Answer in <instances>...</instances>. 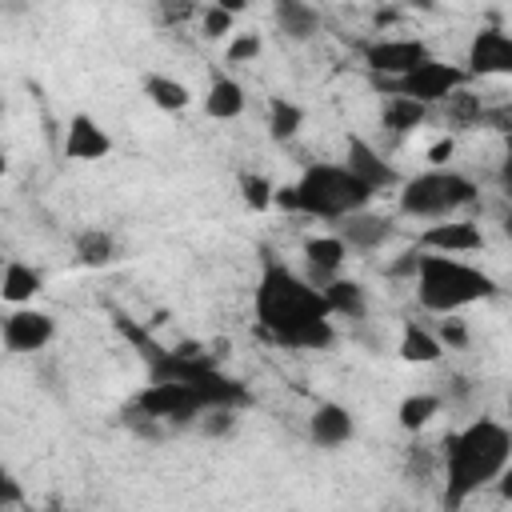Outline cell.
<instances>
[{"instance_id": "obj_1", "label": "cell", "mask_w": 512, "mask_h": 512, "mask_svg": "<svg viewBox=\"0 0 512 512\" xmlns=\"http://www.w3.org/2000/svg\"><path fill=\"white\" fill-rule=\"evenodd\" d=\"M320 288H312L304 276H296L280 260H264V272L256 280V324L284 348H328L332 344V320Z\"/></svg>"}, {"instance_id": "obj_2", "label": "cell", "mask_w": 512, "mask_h": 512, "mask_svg": "<svg viewBox=\"0 0 512 512\" xmlns=\"http://www.w3.org/2000/svg\"><path fill=\"white\" fill-rule=\"evenodd\" d=\"M512 460V432L500 420H472L444 440V508L456 512L468 496L504 476Z\"/></svg>"}, {"instance_id": "obj_3", "label": "cell", "mask_w": 512, "mask_h": 512, "mask_svg": "<svg viewBox=\"0 0 512 512\" xmlns=\"http://www.w3.org/2000/svg\"><path fill=\"white\" fill-rule=\"evenodd\" d=\"M368 200H372V192L344 164H308L296 184L272 192V204H280L288 212L320 216V220H344L352 212H364Z\"/></svg>"}, {"instance_id": "obj_4", "label": "cell", "mask_w": 512, "mask_h": 512, "mask_svg": "<svg viewBox=\"0 0 512 512\" xmlns=\"http://www.w3.org/2000/svg\"><path fill=\"white\" fill-rule=\"evenodd\" d=\"M496 296V280L488 272H480L476 264H464L456 256H432L420 252L416 260V300L420 308L436 312V316H452L476 300Z\"/></svg>"}, {"instance_id": "obj_5", "label": "cell", "mask_w": 512, "mask_h": 512, "mask_svg": "<svg viewBox=\"0 0 512 512\" xmlns=\"http://www.w3.org/2000/svg\"><path fill=\"white\" fill-rule=\"evenodd\" d=\"M476 180L452 168H428L412 180L400 184V212L404 216H424V220H440L452 216L456 208L476 200Z\"/></svg>"}, {"instance_id": "obj_6", "label": "cell", "mask_w": 512, "mask_h": 512, "mask_svg": "<svg viewBox=\"0 0 512 512\" xmlns=\"http://www.w3.org/2000/svg\"><path fill=\"white\" fill-rule=\"evenodd\" d=\"M380 88H384V96H408V100H416V104H440V100H448L456 88H464L468 84V72L464 68H456V64H444V60H424L420 68H412L408 76H400V80H376Z\"/></svg>"}, {"instance_id": "obj_7", "label": "cell", "mask_w": 512, "mask_h": 512, "mask_svg": "<svg viewBox=\"0 0 512 512\" xmlns=\"http://www.w3.org/2000/svg\"><path fill=\"white\" fill-rule=\"evenodd\" d=\"M208 404L188 388V384H168V380H148L136 400H132V412L160 424V420H192L200 416Z\"/></svg>"}, {"instance_id": "obj_8", "label": "cell", "mask_w": 512, "mask_h": 512, "mask_svg": "<svg viewBox=\"0 0 512 512\" xmlns=\"http://www.w3.org/2000/svg\"><path fill=\"white\" fill-rule=\"evenodd\" d=\"M428 60V44L416 36H392V40H372L364 48V64L376 80H400L412 68Z\"/></svg>"}, {"instance_id": "obj_9", "label": "cell", "mask_w": 512, "mask_h": 512, "mask_svg": "<svg viewBox=\"0 0 512 512\" xmlns=\"http://www.w3.org/2000/svg\"><path fill=\"white\" fill-rule=\"evenodd\" d=\"M468 80L472 76H508L512 72V36L504 28H480L468 48Z\"/></svg>"}, {"instance_id": "obj_10", "label": "cell", "mask_w": 512, "mask_h": 512, "mask_svg": "<svg viewBox=\"0 0 512 512\" xmlns=\"http://www.w3.org/2000/svg\"><path fill=\"white\" fill-rule=\"evenodd\" d=\"M344 168L376 196V192H388V188H400V172L360 136H348V156H344Z\"/></svg>"}, {"instance_id": "obj_11", "label": "cell", "mask_w": 512, "mask_h": 512, "mask_svg": "<svg viewBox=\"0 0 512 512\" xmlns=\"http://www.w3.org/2000/svg\"><path fill=\"white\" fill-rule=\"evenodd\" d=\"M56 324L48 312H36V308H16L0 320V340L12 348V352H36L52 340Z\"/></svg>"}, {"instance_id": "obj_12", "label": "cell", "mask_w": 512, "mask_h": 512, "mask_svg": "<svg viewBox=\"0 0 512 512\" xmlns=\"http://www.w3.org/2000/svg\"><path fill=\"white\" fill-rule=\"evenodd\" d=\"M484 244V232L472 220H448V224H432L420 232V248L432 256H456V252H476Z\"/></svg>"}, {"instance_id": "obj_13", "label": "cell", "mask_w": 512, "mask_h": 512, "mask_svg": "<svg viewBox=\"0 0 512 512\" xmlns=\"http://www.w3.org/2000/svg\"><path fill=\"white\" fill-rule=\"evenodd\" d=\"M108 152H112L108 132L88 112H76L68 120V132H64V156L68 160H104Z\"/></svg>"}, {"instance_id": "obj_14", "label": "cell", "mask_w": 512, "mask_h": 512, "mask_svg": "<svg viewBox=\"0 0 512 512\" xmlns=\"http://www.w3.org/2000/svg\"><path fill=\"white\" fill-rule=\"evenodd\" d=\"M388 236H392V220L388 216H376V212H352V216H344L336 224V240L344 248H356V252H372Z\"/></svg>"}, {"instance_id": "obj_15", "label": "cell", "mask_w": 512, "mask_h": 512, "mask_svg": "<svg viewBox=\"0 0 512 512\" xmlns=\"http://www.w3.org/2000/svg\"><path fill=\"white\" fill-rule=\"evenodd\" d=\"M344 256H348V248H344L336 236H312V240L304 244V260H308V272H312L308 284H312V288H324L328 280H336Z\"/></svg>"}, {"instance_id": "obj_16", "label": "cell", "mask_w": 512, "mask_h": 512, "mask_svg": "<svg viewBox=\"0 0 512 512\" xmlns=\"http://www.w3.org/2000/svg\"><path fill=\"white\" fill-rule=\"evenodd\" d=\"M308 432H312V440L320 444V448H340L348 436H352V416H348V408H340V404H320L316 412H312V420H308Z\"/></svg>"}, {"instance_id": "obj_17", "label": "cell", "mask_w": 512, "mask_h": 512, "mask_svg": "<svg viewBox=\"0 0 512 512\" xmlns=\"http://www.w3.org/2000/svg\"><path fill=\"white\" fill-rule=\"evenodd\" d=\"M320 296H324V304H328V312L332 316H348V320H364V312H368V300H364V288L356 284V280H328L324 288H320Z\"/></svg>"}, {"instance_id": "obj_18", "label": "cell", "mask_w": 512, "mask_h": 512, "mask_svg": "<svg viewBox=\"0 0 512 512\" xmlns=\"http://www.w3.org/2000/svg\"><path fill=\"white\" fill-rule=\"evenodd\" d=\"M204 112L212 120H236L244 112V88L232 76H212L208 96H204Z\"/></svg>"}, {"instance_id": "obj_19", "label": "cell", "mask_w": 512, "mask_h": 512, "mask_svg": "<svg viewBox=\"0 0 512 512\" xmlns=\"http://www.w3.org/2000/svg\"><path fill=\"white\" fill-rule=\"evenodd\" d=\"M40 272L32 268V264H20V260H12V264H4V280H0V296L8 300V304H28L36 292H40Z\"/></svg>"}, {"instance_id": "obj_20", "label": "cell", "mask_w": 512, "mask_h": 512, "mask_svg": "<svg viewBox=\"0 0 512 512\" xmlns=\"http://www.w3.org/2000/svg\"><path fill=\"white\" fill-rule=\"evenodd\" d=\"M276 24H280V32H284V36H292V40H308V36L320 28V16H316V8H312V4L280 0V4H276Z\"/></svg>"}, {"instance_id": "obj_21", "label": "cell", "mask_w": 512, "mask_h": 512, "mask_svg": "<svg viewBox=\"0 0 512 512\" xmlns=\"http://www.w3.org/2000/svg\"><path fill=\"white\" fill-rule=\"evenodd\" d=\"M144 96H148L160 112H180V108H188V88H184L180 80H172V76H160V72L144 76Z\"/></svg>"}, {"instance_id": "obj_22", "label": "cell", "mask_w": 512, "mask_h": 512, "mask_svg": "<svg viewBox=\"0 0 512 512\" xmlns=\"http://www.w3.org/2000/svg\"><path fill=\"white\" fill-rule=\"evenodd\" d=\"M424 116H428V108L416 104V100H408V96H388L384 100V112H380V120H384L388 132H412V128L424 124Z\"/></svg>"}, {"instance_id": "obj_23", "label": "cell", "mask_w": 512, "mask_h": 512, "mask_svg": "<svg viewBox=\"0 0 512 512\" xmlns=\"http://www.w3.org/2000/svg\"><path fill=\"white\" fill-rule=\"evenodd\" d=\"M76 260L84 268H104V264L116 260V240L108 232H100V228H88V232L76 236Z\"/></svg>"}, {"instance_id": "obj_24", "label": "cell", "mask_w": 512, "mask_h": 512, "mask_svg": "<svg viewBox=\"0 0 512 512\" xmlns=\"http://www.w3.org/2000/svg\"><path fill=\"white\" fill-rule=\"evenodd\" d=\"M440 340L428 332V328H416V324H404V336H400V356L408 364H432L440 360Z\"/></svg>"}, {"instance_id": "obj_25", "label": "cell", "mask_w": 512, "mask_h": 512, "mask_svg": "<svg viewBox=\"0 0 512 512\" xmlns=\"http://www.w3.org/2000/svg\"><path fill=\"white\" fill-rule=\"evenodd\" d=\"M440 108H444V120H448L452 128H472V124H480V116H484L480 96L468 92V88H456L448 100H440Z\"/></svg>"}, {"instance_id": "obj_26", "label": "cell", "mask_w": 512, "mask_h": 512, "mask_svg": "<svg viewBox=\"0 0 512 512\" xmlns=\"http://www.w3.org/2000/svg\"><path fill=\"white\" fill-rule=\"evenodd\" d=\"M300 124H304V108L300 104H292L284 96L268 100V132H272V140H292L300 132Z\"/></svg>"}, {"instance_id": "obj_27", "label": "cell", "mask_w": 512, "mask_h": 512, "mask_svg": "<svg viewBox=\"0 0 512 512\" xmlns=\"http://www.w3.org/2000/svg\"><path fill=\"white\" fill-rule=\"evenodd\" d=\"M440 412V400L432 396V392H416V396H408L404 404H400V428H408V432H420L432 416Z\"/></svg>"}, {"instance_id": "obj_28", "label": "cell", "mask_w": 512, "mask_h": 512, "mask_svg": "<svg viewBox=\"0 0 512 512\" xmlns=\"http://www.w3.org/2000/svg\"><path fill=\"white\" fill-rule=\"evenodd\" d=\"M200 28L208 40H220L224 32H232V12L220 4H208V8H200Z\"/></svg>"}, {"instance_id": "obj_29", "label": "cell", "mask_w": 512, "mask_h": 512, "mask_svg": "<svg viewBox=\"0 0 512 512\" xmlns=\"http://www.w3.org/2000/svg\"><path fill=\"white\" fill-rule=\"evenodd\" d=\"M240 188H244V204H248V208H256V212H260V208H268V204H272V192H276L264 176H252V172H248V176H240Z\"/></svg>"}, {"instance_id": "obj_30", "label": "cell", "mask_w": 512, "mask_h": 512, "mask_svg": "<svg viewBox=\"0 0 512 512\" xmlns=\"http://www.w3.org/2000/svg\"><path fill=\"white\" fill-rule=\"evenodd\" d=\"M260 48H264V40H260L256 32H240V36H232V44H228V64L256 60V56H260Z\"/></svg>"}, {"instance_id": "obj_31", "label": "cell", "mask_w": 512, "mask_h": 512, "mask_svg": "<svg viewBox=\"0 0 512 512\" xmlns=\"http://www.w3.org/2000/svg\"><path fill=\"white\" fill-rule=\"evenodd\" d=\"M232 424H236L232 408H204V412H200V428H204L208 436H224V432H232Z\"/></svg>"}, {"instance_id": "obj_32", "label": "cell", "mask_w": 512, "mask_h": 512, "mask_svg": "<svg viewBox=\"0 0 512 512\" xmlns=\"http://www.w3.org/2000/svg\"><path fill=\"white\" fill-rule=\"evenodd\" d=\"M436 340H440V348L448 344V348H464L468 344V328L460 324V320H440V332H436Z\"/></svg>"}, {"instance_id": "obj_33", "label": "cell", "mask_w": 512, "mask_h": 512, "mask_svg": "<svg viewBox=\"0 0 512 512\" xmlns=\"http://www.w3.org/2000/svg\"><path fill=\"white\" fill-rule=\"evenodd\" d=\"M452 152H456V140H452V136H444V140H436V144L428 148V160H432L436 168H444V164L452 160Z\"/></svg>"}, {"instance_id": "obj_34", "label": "cell", "mask_w": 512, "mask_h": 512, "mask_svg": "<svg viewBox=\"0 0 512 512\" xmlns=\"http://www.w3.org/2000/svg\"><path fill=\"white\" fill-rule=\"evenodd\" d=\"M8 504H20V484L0 468V508H8Z\"/></svg>"}, {"instance_id": "obj_35", "label": "cell", "mask_w": 512, "mask_h": 512, "mask_svg": "<svg viewBox=\"0 0 512 512\" xmlns=\"http://www.w3.org/2000/svg\"><path fill=\"white\" fill-rule=\"evenodd\" d=\"M4 168H8V160H4V152H0V176H4Z\"/></svg>"}, {"instance_id": "obj_36", "label": "cell", "mask_w": 512, "mask_h": 512, "mask_svg": "<svg viewBox=\"0 0 512 512\" xmlns=\"http://www.w3.org/2000/svg\"><path fill=\"white\" fill-rule=\"evenodd\" d=\"M48 512H60V508H48Z\"/></svg>"}]
</instances>
